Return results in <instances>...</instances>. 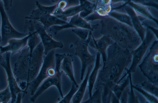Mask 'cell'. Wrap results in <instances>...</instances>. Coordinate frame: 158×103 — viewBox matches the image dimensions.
<instances>
[{"label": "cell", "instance_id": "cell-1", "mask_svg": "<svg viewBox=\"0 0 158 103\" xmlns=\"http://www.w3.org/2000/svg\"><path fill=\"white\" fill-rule=\"evenodd\" d=\"M132 60L131 51L115 42L108 48L106 61L99 71L93 88L101 89L102 102H110L113 89L125 73Z\"/></svg>", "mask_w": 158, "mask_h": 103}, {"label": "cell", "instance_id": "cell-2", "mask_svg": "<svg viewBox=\"0 0 158 103\" xmlns=\"http://www.w3.org/2000/svg\"><path fill=\"white\" fill-rule=\"evenodd\" d=\"M100 33L111 39L123 48L130 51L136 48L142 40L134 28L108 16L100 19Z\"/></svg>", "mask_w": 158, "mask_h": 103}, {"label": "cell", "instance_id": "cell-3", "mask_svg": "<svg viewBox=\"0 0 158 103\" xmlns=\"http://www.w3.org/2000/svg\"><path fill=\"white\" fill-rule=\"evenodd\" d=\"M15 63L13 73L18 83L22 81L30 82L37 76L44 61V48L41 42L33 50L30 55L27 45L20 52Z\"/></svg>", "mask_w": 158, "mask_h": 103}, {"label": "cell", "instance_id": "cell-4", "mask_svg": "<svg viewBox=\"0 0 158 103\" xmlns=\"http://www.w3.org/2000/svg\"><path fill=\"white\" fill-rule=\"evenodd\" d=\"M140 71L149 81L158 86V41L154 40L149 52L138 65Z\"/></svg>", "mask_w": 158, "mask_h": 103}, {"label": "cell", "instance_id": "cell-5", "mask_svg": "<svg viewBox=\"0 0 158 103\" xmlns=\"http://www.w3.org/2000/svg\"><path fill=\"white\" fill-rule=\"evenodd\" d=\"M55 49L51 50L45 56L37 76L33 80L29 83L28 88L31 96L34 94L38 87L45 79L56 75Z\"/></svg>", "mask_w": 158, "mask_h": 103}, {"label": "cell", "instance_id": "cell-6", "mask_svg": "<svg viewBox=\"0 0 158 103\" xmlns=\"http://www.w3.org/2000/svg\"><path fill=\"white\" fill-rule=\"evenodd\" d=\"M156 39H158V38L150 29L147 28L143 40L136 48L131 51L132 56L131 65L117 84L121 83L129 73H132L135 72L137 66L140 64L148 49L153 42Z\"/></svg>", "mask_w": 158, "mask_h": 103}, {"label": "cell", "instance_id": "cell-7", "mask_svg": "<svg viewBox=\"0 0 158 103\" xmlns=\"http://www.w3.org/2000/svg\"><path fill=\"white\" fill-rule=\"evenodd\" d=\"M64 54H55V68L56 73L55 76L49 77L45 79L38 87L34 94L32 96L30 100L32 102L35 101L38 97L43 92L50 87L54 86L59 91L61 98L64 96L61 89V76L63 71L60 69L61 62L63 60Z\"/></svg>", "mask_w": 158, "mask_h": 103}, {"label": "cell", "instance_id": "cell-8", "mask_svg": "<svg viewBox=\"0 0 158 103\" xmlns=\"http://www.w3.org/2000/svg\"><path fill=\"white\" fill-rule=\"evenodd\" d=\"M92 31L90 32L88 38L83 40L78 38L74 43L75 55L80 60L81 63V69L80 79H84L85 72L89 65L94 64L96 58V55L90 53L88 49L89 43L90 40Z\"/></svg>", "mask_w": 158, "mask_h": 103}, {"label": "cell", "instance_id": "cell-9", "mask_svg": "<svg viewBox=\"0 0 158 103\" xmlns=\"http://www.w3.org/2000/svg\"><path fill=\"white\" fill-rule=\"evenodd\" d=\"M0 14L1 18V41L0 45L3 46L9 40L13 38H21L28 35L16 30L11 24L4 8L3 3L0 0Z\"/></svg>", "mask_w": 158, "mask_h": 103}, {"label": "cell", "instance_id": "cell-10", "mask_svg": "<svg viewBox=\"0 0 158 103\" xmlns=\"http://www.w3.org/2000/svg\"><path fill=\"white\" fill-rule=\"evenodd\" d=\"M33 21L35 31L39 35L44 48V55L46 56L51 50L57 48L64 47L61 41H57L52 38L51 34L48 33L42 24L39 21L35 19Z\"/></svg>", "mask_w": 158, "mask_h": 103}, {"label": "cell", "instance_id": "cell-11", "mask_svg": "<svg viewBox=\"0 0 158 103\" xmlns=\"http://www.w3.org/2000/svg\"><path fill=\"white\" fill-rule=\"evenodd\" d=\"M5 53V59L3 60L0 65L4 69L6 73L8 86L11 95V103H14L15 102L16 97L19 93L23 92V97H24V91L21 90L19 87L12 72L10 62L11 53L8 52Z\"/></svg>", "mask_w": 158, "mask_h": 103}, {"label": "cell", "instance_id": "cell-12", "mask_svg": "<svg viewBox=\"0 0 158 103\" xmlns=\"http://www.w3.org/2000/svg\"><path fill=\"white\" fill-rule=\"evenodd\" d=\"M113 10L112 0H96L94 11L85 18L87 21H93L109 15Z\"/></svg>", "mask_w": 158, "mask_h": 103}, {"label": "cell", "instance_id": "cell-13", "mask_svg": "<svg viewBox=\"0 0 158 103\" xmlns=\"http://www.w3.org/2000/svg\"><path fill=\"white\" fill-rule=\"evenodd\" d=\"M114 43L111 39L106 35H103L101 37L95 39L92 34L88 45L100 54L103 65L107 58V49Z\"/></svg>", "mask_w": 158, "mask_h": 103}, {"label": "cell", "instance_id": "cell-14", "mask_svg": "<svg viewBox=\"0 0 158 103\" xmlns=\"http://www.w3.org/2000/svg\"><path fill=\"white\" fill-rule=\"evenodd\" d=\"M127 4L133 9L143 24L145 20H149L153 21L157 24V19L153 15L148 6L135 0H129Z\"/></svg>", "mask_w": 158, "mask_h": 103}, {"label": "cell", "instance_id": "cell-15", "mask_svg": "<svg viewBox=\"0 0 158 103\" xmlns=\"http://www.w3.org/2000/svg\"><path fill=\"white\" fill-rule=\"evenodd\" d=\"M31 35L21 38H13L9 40L7 45L5 46H0V51L2 54L9 52L12 55L20 53L22 50L27 45L28 39Z\"/></svg>", "mask_w": 158, "mask_h": 103}, {"label": "cell", "instance_id": "cell-16", "mask_svg": "<svg viewBox=\"0 0 158 103\" xmlns=\"http://www.w3.org/2000/svg\"><path fill=\"white\" fill-rule=\"evenodd\" d=\"M123 7L130 17L133 27L142 41L145 36L147 28L140 20L132 7L127 3Z\"/></svg>", "mask_w": 158, "mask_h": 103}, {"label": "cell", "instance_id": "cell-17", "mask_svg": "<svg viewBox=\"0 0 158 103\" xmlns=\"http://www.w3.org/2000/svg\"><path fill=\"white\" fill-rule=\"evenodd\" d=\"M73 61L72 54L67 53L64 54L63 60L60 66V69L64 72L66 76L77 88L79 86L75 80L74 74L73 62Z\"/></svg>", "mask_w": 158, "mask_h": 103}, {"label": "cell", "instance_id": "cell-18", "mask_svg": "<svg viewBox=\"0 0 158 103\" xmlns=\"http://www.w3.org/2000/svg\"><path fill=\"white\" fill-rule=\"evenodd\" d=\"M101 55L98 52H97L96 58L94 67L89 75L88 80V94L89 97L92 94L94 84L96 80L98 73L102 67L101 63Z\"/></svg>", "mask_w": 158, "mask_h": 103}, {"label": "cell", "instance_id": "cell-19", "mask_svg": "<svg viewBox=\"0 0 158 103\" xmlns=\"http://www.w3.org/2000/svg\"><path fill=\"white\" fill-rule=\"evenodd\" d=\"M94 64L89 65L87 69V72L85 76L79 86L78 90L73 96L71 101L73 103H80L81 102L84 96L87 87L89 77L92 70Z\"/></svg>", "mask_w": 158, "mask_h": 103}, {"label": "cell", "instance_id": "cell-20", "mask_svg": "<svg viewBox=\"0 0 158 103\" xmlns=\"http://www.w3.org/2000/svg\"><path fill=\"white\" fill-rule=\"evenodd\" d=\"M36 20L42 24L46 30L52 26L64 24L68 22L59 18L53 14L42 15Z\"/></svg>", "mask_w": 158, "mask_h": 103}, {"label": "cell", "instance_id": "cell-21", "mask_svg": "<svg viewBox=\"0 0 158 103\" xmlns=\"http://www.w3.org/2000/svg\"><path fill=\"white\" fill-rule=\"evenodd\" d=\"M75 27L87 29L93 31L97 29L99 25L98 24H92L84 18L80 17L79 13L70 18L68 22Z\"/></svg>", "mask_w": 158, "mask_h": 103}, {"label": "cell", "instance_id": "cell-22", "mask_svg": "<svg viewBox=\"0 0 158 103\" xmlns=\"http://www.w3.org/2000/svg\"><path fill=\"white\" fill-rule=\"evenodd\" d=\"M83 11V7L79 4L69 8L62 11H55L53 14L63 20L68 22L69 18H70Z\"/></svg>", "mask_w": 158, "mask_h": 103}, {"label": "cell", "instance_id": "cell-23", "mask_svg": "<svg viewBox=\"0 0 158 103\" xmlns=\"http://www.w3.org/2000/svg\"><path fill=\"white\" fill-rule=\"evenodd\" d=\"M109 16L133 27L130 17L125 10L123 7L112 10Z\"/></svg>", "mask_w": 158, "mask_h": 103}, {"label": "cell", "instance_id": "cell-24", "mask_svg": "<svg viewBox=\"0 0 158 103\" xmlns=\"http://www.w3.org/2000/svg\"><path fill=\"white\" fill-rule=\"evenodd\" d=\"M80 4L83 8V11L79 13L80 17L84 18L94 11L96 0H79Z\"/></svg>", "mask_w": 158, "mask_h": 103}, {"label": "cell", "instance_id": "cell-25", "mask_svg": "<svg viewBox=\"0 0 158 103\" xmlns=\"http://www.w3.org/2000/svg\"><path fill=\"white\" fill-rule=\"evenodd\" d=\"M57 5V8L55 11H62L70 7L80 4L79 0H51Z\"/></svg>", "mask_w": 158, "mask_h": 103}, {"label": "cell", "instance_id": "cell-26", "mask_svg": "<svg viewBox=\"0 0 158 103\" xmlns=\"http://www.w3.org/2000/svg\"><path fill=\"white\" fill-rule=\"evenodd\" d=\"M41 42V39L36 31H35L31 33V35L28 39L27 45L29 48L30 55L34 49Z\"/></svg>", "mask_w": 158, "mask_h": 103}, {"label": "cell", "instance_id": "cell-27", "mask_svg": "<svg viewBox=\"0 0 158 103\" xmlns=\"http://www.w3.org/2000/svg\"><path fill=\"white\" fill-rule=\"evenodd\" d=\"M140 86L144 90L158 97V86L154 84L149 81H141Z\"/></svg>", "mask_w": 158, "mask_h": 103}, {"label": "cell", "instance_id": "cell-28", "mask_svg": "<svg viewBox=\"0 0 158 103\" xmlns=\"http://www.w3.org/2000/svg\"><path fill=\"white\" fill-rule=\"evenodd\" d=\"M133 89L136 90L142 95L148 101V102L152 103H158V98L150 93L144 90L138 85H133Z\"/></svg>", "mask_w": 158, "mask_h": 103}, {"label": "cell", "instance_id": "cell-29", "mask_svg": "<svg viewBox=\"0 0 158 103\" xmlns=\"http://www.w3.org/2000/svg\"><path fill=\"white\" fill-rule=\"evenodd\" d=\"M35 4L41 16L42 15L53 14L57 8L56 4L51 6H45L41 5L38 1H36Z\"/></svg>", "mask_w": 158, "mask_h": 103}, {"label": "cell", "instance_id": "cell-30", "mask_svg": "<svg viewBox=\"0 0 158 103\" xmlns=\"http://www.w3.org/2000/svg\"><path fill=\"white\" fill-rule=\"evenodd\" d=\"M94 91L88 99L83 102V103H102V91L100 87L94 89Z\"/></svg>", "mask_w": 158, "mask_h": 103}, {"label": "cell", "instance_id": "cell-31", "mask_svg": "<svg viewBox=\"0 0 158 103\" xmlns=\"http://www.w3.org/2000/svg\"><path fill=\"white\" fill-rule=\"evenodd\" d=\"M130 84V80L128 75L121 83L116 84L112 89V92L119 99L121 93L124 89Z\"/></svg>", "mask_w": 158, "mask_h": 103}, {"label": "cell", "instance_id": "cell-32", "mask_svg": "<svg viewBox=\"0 0 158 103\" xmlns=\"http://www.w3.org/2000/svg\"><path fill=\"white\" fill-rule=\"evenodd\" d=\"M75 85L72 83V84L70 91L68 93L61 99H59L58 103H70L72 98L78 89Z\"/></svg>", "mask_w": 158, "mask_h": 103}, {"label": "cell", "instance_id": "cell-33", "mask_svg": "<svg viewBox=\"0 0 158 103\" xmlns=\"http://www.w3.org/2000/svg\"><path fill=\"white\" fill-rule=\"evenodd\" d=\"M131 74L130 73L128 74L130 80V90L127 103H139L140 102L139 100L138 97L135 95L134 92Z\"/></svg>", "mask_w": 158, "mask_h": 103}, {"label": "cell", "instance_id": "cell-34", "mask_svg": "<svg viewBox=\"0 0 158 103\" xmlns=\"http://www.w3.org/2000/svg\"><path fill=\"white\" fill-rule=\"evenodd\" d=\"M91 31L87 29L78 27L72 29V31L77 35L80 39L83 40H86L87 39L90 32Z\"/></svg>", "mask_w": 158, "mask_h": 103}, {"label": "cell", "instance_id": "cell-35", "mask_svg": "<svg viewBox=\"0 0 158 103\" xmlns=\"http://www.w3.org/2000/svg\"><path fill=\"white\" fill-rule=\"evenodd\" d=\"M11 95L9 86L0 91V103H7L11 99Z\"/></svg>", "mask_w": 158, "mask_h": 103}, {"label": "cell", "instance_id": "cell-36", "mask_svg": "<svg viewBox=\"0 0 158 103\" xmlns=\"http://www.w3.org/2000/svg\"><path fill=\"white\" fill-rule=\"evenodd\" d=\"M76 27L68 22L67 23L64 24L52 26L50 27L49 29L50 31H52L55 35H56L58 32L62 30Z\"/></svg>", "mask_w": 158, "mask_h": 103}, {"label": "cell", "instance_id": "cell-37", "mask_svg": "<svg viewBox=\"0 0 158 103\" xmlns=\"http://www.w3.org/2000/svg\"><path fill=\"white\" fill-rule=\"evenodd\" d=\"M129 90L130 84L127 86L121 93L119 99L120 103H127Z\"/></svg>", "mask_w": 158, "mask_h": 103}, {"label": "cell", "instance_id": "cell-38", "mask_svg": "<svg viewBox=\"0 0 158 103\" xmlns=\"http://www.w3.org/2000/svg\"><path fill=\"white\" fill-rule=\"evenodd\" d=\"M5 10H8L12 6V0H1Z\"/></svg>", "mask_w": 158, "mask_h": 103}, {"label": "cell", "instance_id": "cell-39", "mask_svg": "<svg viewBox=\"0 0 158 103\" xmlns=\"http://www.w3.org/2000/svg\"><path fill=\"white\" fill-rule=\"evenodd\" d=\"M110 102L112 103H119V99L112 92Z\"/></svg>", "mask_w": 158, "mask_h": 103}, {"label": "cell", "instance_id": "cell-40", "mask_svg": "<svg viewBox=\"0 0 158 103\" xmlns=\"http://www.w3.org/2000/svg\"><path fill=\"white\" fill-rule=\"evenodd\" d=\"M23 92H21L19 93L17 96L15 103H21L22 99L23 97Z\"/></svg>", "mask_w": 158, "mask_h": 103}, {"label": "cell", "instance_id": "cell-41", "mask_svg": "<svg viewBox=\"0 0 158 103\" xmlns=\"http://www.w3.org/2000/svg\"><path fill=\"white\" fill-rule=\"evenodd\" d=\"M1 41V37L0 36V43ZM3 60V57L2 56V54L1 53L0 51V64L1 63L2 61Z\"/></svg>", "mask_w": 158, "mask_h": 103}, {"label": "cell", "instance_id": "cell-42", "mask_svg": "<svg viewBox=\"0 0 158 103\" xmlns=\"http://www.w3.org/2000/svg\"><path fill=\"white\" fill-rule=\"evenodd\" d=\"M21 0V1H22V0Z\"/></svg>", "mask_w": 158, "mask_h": 103}]
</instances>
